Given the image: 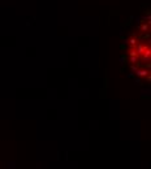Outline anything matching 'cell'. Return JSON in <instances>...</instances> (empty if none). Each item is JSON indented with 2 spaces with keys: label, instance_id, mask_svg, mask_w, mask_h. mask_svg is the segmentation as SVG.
<instances>
[{
  "label": "cell",
  "instance_id": "cell-1",
  "mask_svg": "<svg viewBox=\"0 0 151 169\" xmlns=\"http://www.w3.org/2000/svg\"><path fill=\"white\" fill-rule=\"evenodd\" d=\"M150 22L142 25L139 31L129 39V60L133 72L137 70L139 61L149 65L150 63Z\"/></svg>",
  "mask_w": 151,
  "mask_h": 169
}]
</instances>
